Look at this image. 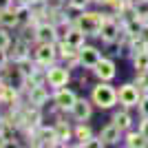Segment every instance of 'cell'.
Segmentation results:
<instances>
[{"instance_id": "obj_1", "label": "cell", "mask_w": 148, "mask_h": 148, "mask_svg": "<svg viewBox=\"0 0 148 148\" xmlns=\"http://www.w3.org/2000/svg\"><path fill=\"white\" fill-rule=\"evenodd\" d=\"M91 99L93 104H97L99 108H113V106L117 104V91L111 86V84H106V82H99L97 86H93V93H91Z\"/></svg>"}, {"instance_id": "obj_2", "label": "cell", "mask_w": 148, "mask_h": 148, "mask_svg": "<svg viewBox=\"0 0 148 148\" xmlns=\"http://www.w3.org/2000/svg\"><path fill=\"white\" fill-rule=\"evenodd\" d=\"M106 20V16H102V13L97 11H86L82 13L80 18H77V22H75V27H80L86 36H97L99 33V27H102V22Z\"/></svg>"}, {"instance_id": "obj_3", "label": "cell", "mask_w": 148, "mask_h": 148, "mask_svg": "<svg viewBox=\"0 0 148 148\" xmlns=\"http://www.w3.org/2000/svg\"><path fill=\"white\" fill-rule=\"evenodd\" d=\"M36 40L40 44H56L60 38H58V29L53 22H40V25L36 27Z\"/></svg>"}, {"instance_id": "obj_4", "label": "cell", "mask_w": 148, "mask_h": 148, "mask_svg": "<svg viewBox=\"0 0 148 148\" xmlns=\"http://www.w3.org/2000/svg\"><path fill=\"white\" fill-rule=\"evenodd\" d=\"M117 97H119V104H124V106H137L139 97H142V91L135 84H124V86H119Z\"/></svg>"}, {"instance_id": "obj_5", "label": "cell", "mask_w": 148, "mask_h": 148, "mask_svg": "<svg viewBox=\"0 0 148 148\" xmlns=\"http://www.w3.org/2000/svg\"><path fill=\"white\" fill-rule=\"evenodd\" d=\"M122 33V27L117 25V20H113L106 16V20L102 22V27H99V33L97 36L104 40L106 44H111V42H117V36Z\"/></svg>"}, {"instance_id": "obj_6", "label": "cell", "mask_w": 148, "mask_h": 148, "mask_svg": "<svg viewBox=\"0 0 148 148\" xmlns=\"http://www.w3.org/2000/svg\"><path fill=\"white\" fill-rule=\"evenodd\" d=\"M69 77H71V75H69V69H64V66L47 69V84H49V86H56V88L66 86Z\"/></svg>"}, {"instance_id": "obj_7", "label": "cell", "mask_w": 148, "mask_h": 148, "mask_svg": "<svg viewBox=\"0 0 148 148\" xmlns=\"http://www.w3.org/2000/svg\"><path fill=\"white\" fill-rule=\"evenodd\" d=\"M31 144L33 146H58L56 128H38L31 135Z\"/></svg>"}, {"instance_id": "obj_8", "label": "cell", "mask_w": 148, "mask_h": 148, "mask_svg": "<svg viewBox=\"0 0 148 148\" xmlns=\"http://www.w3.org/2000/svg\"><path fill=\"white\" fill-rule=\"evenodd\" d=\"M93 73L97 75L102 82H111L113 77H115V73H117V71H115V62H113V60H106V58H102V60H99L97 64L93 66Z\"/></svg>"}, {"instance_id": "obj_9", "label": "cell", "mask_w": 148, "mask_h": 148, "mask_svg": "<svg viewBox=\"0 0 148 148\" xmlns=\"http://www.w3.org/2000/svg\"><path fill=\"white\" fill-rule=\"evenodd\" d=\"M77 58H80V64H82V66H86V69H93L99 60H102L99 51L95 49V47H86V44H82V47H80Z\"/></svg>"}, {"instance_id": "obj_10", "label": "cell", "mask_w": 148, "mask_h": 148, "mask_svg": "<svg viewBox=\"0 0 148 148\" xmlns=\"http://www.w3.org/2000/svg\"><path fill=\"white\" fill-rule=\"evenodd\" d=\"M56 44H40L36 51V60L40 66H51L56 62Z\"/></svg>"}, {"instance_id": "obj_11", "label": "cell", "mask_w": 148, "mask_h": 148, "mask_svg": "<svg viewBox=\"0 0 148 148\" xmlns=\"http://www.w3.org/2000/svg\"><path fill=\"white\" fill-rule=\"evenodd\" d=\"M27 93H29V104L33 106H42L49 99V91H47L44 84H33V86L27 88Z\"/></svg>"}, {"instance_id": "obj_12", "label": "cell", "mask_w": 148, "mask_h": 148, "mask_svg": "<svg viewBox=\"0 0 148 148\" xmlns=\"http://www.w3.org/2000/svg\"><path fill=\"white\" fill-rule=\"evenodd\" d=\"M75 93L73 91H69V88H58V93L53 95V102H56V106L58 108H64V111H71V106H73V102H75Z\"/></svg>"}, {"instance_id": "obj_13", "label": "cell", "mask_w": 148, "mask_h": 148, "mask_svg": "<svg viewBox=\"0 0 148 148\" xmlns=\"http://www.w3.org/2000/svg\"><path fill=\"white\" fill-rule=\"evenodd\" d=\"M40 119H42V115H40V106L29 104L27 108H22V126H27V128L40 126Z\"/></svg>"}, {"instance_id": "obj_14", "label": "cell", "mask_w": 148, "mask_h": 148, "mask_svg": "<svg viewBox=\"0 0 148 148\" xmlns=\"http://www.w3.org/2000/svg\"><path fill=\"white\" fill-rule=\"evenodd\" d=\"M71 115L77 122H86L91 117V104H88L86 99H75L73 106H71Z\"/></svg>"}, {"instance_id": "obj_15", "label": "cell", "mask_w": 148, "mask_h": 148, "mask_svg": "<svg viewBox=\"0 0 148 148\" xmlns=\"http://www.w3.org/2000/svg\"><path fill=\"white\" fill-rule=\"evenodd\" d=\"M0 99H2V104H9V106H13L18 102V91L13 88V84L0 82Z\"/></svg>"}, {"instance_id": "obj_16", "label": "cell", "mask_w": 148, "mask_h": 148, "mask_svg": "<svg viewBox=\"0 0 148 148\" xmlns=\"http://www.w3.org/2000/svg\"><path fill=\"white\" fill-rule=\"evenodd\" d=\"M20 22V16H18V9H11V7H7L0 11V27H16Z\"/></svg>"}, {"instance_id": "obj_17", "label": "cell", "mask_w": 148, "mask_h": 148, "mask_svg": "<svg viewBox=\"0 0 148 148\" xmlns=\"http://www.w3.org/2000/svg\"><path fill=\"white\" fill-rule=\"evenodd\" d=\"M119 133H122V130H119L117 124H108V126L102 130L99 139L104 142V146H106V144H115V142H119Z\"/></svg>"}, {"instance_id": "obj_18", "label": "cell", "mask_w": 148, "mask_h": 148, "mask_svg": "<svg viewBox=\"0 0 148 148\" xmlns=\"http://www.w3.org/2000/svg\"><path fill=\"white\" fill-rule=\"evenodd\" d=\"M84 38H86V33H84L80 27H75V25H73L71 29H69V33L64 36V40H66L69 44H73V47H77V49H80L82 44H84Z\"/></svg>"}, {"instance_id": "obj_19", "label": "cell", "mask_w": 148, "mask_h": 148, "mask_svg": "<svg viewBox=\"0 0 148 148\" xmlns=\"http://www.w3.org/2000/svg\"><path fill=\"white\" fill-rule=\"evenodd\" d=\"M11 58H13V62H20V60H25V58H29V44H27V40H22V38L16 40Z\"/></svg>"}, {"instance_id": "obj_20", "label": "cell", "mask_w": 148, "mask_h": 148, "mask_svg": "<svg viewBox=\"0 0 148 148\" xmlns=\"http://www.w3.org/2000/svg\"><path fill=\"white\" fill-rule=\"evenodd\" d=\"M126 146H130V148H146L148 146V137L144 135L142 130H139V133H128Z\"/></svg>"}, {"instance_id": "obj_21", "label": "cell", "mask_w": 148, "mask_h": 148, "mask_svg": "<svg viewBox=\"0 0 148 148\" xmlns=\"http://www.w3.org/2000/svg\"><path fill=\"white\" fill-rule=\"evenodd\" d=\"M126 108H128V106H124L122 111H117V113H115V117H113V124H117L119 130H128L130 128V122H133Z\"/></svg>"}, {"instance_id": "obj_22", "label": "cell", "mask_w": 148, "mask_h": 148, "mask_svg": "<svg viewBox=\"0 0 148 148\" xmlns=\"http://www.w3.org/2000/svg\"><path fill=\"white\" fill-rule=\"evenodd\" d=\"M133 64H135L137 73H148V51H139L133 56Z\"/></svg>"}, {"instance_id": "obj_23", "label": "cell", "mask_w": 148, "mask_h": 148, "mask_svg": "<svg viewBox=\"0 0 148 148\" xmlns=\"http://www.w3.org/2000/svg\"><path fill=\"white\" fill-rule=\"evenodd\" d=\"M93 137V133H91V128L88 126H84V124H80L77 128H75V139H77V144L80 146H86V142Z\"/></svg>"}, {"instance_id": "obj_24", "label": "cell", "mask_w": 148, "mask_h": 148, "mask_svg": "<svg viewBox=\"0 0 148 148\" xmlns=\"http://www.w3.org/2000/svg\"><path fill=\"white\" fill-rule=\"evenodd\" d=\"M56 135H58V146H62V144L69 142L71 130H69V126H66L64 122H58V124H56Z\"/></svg>"}, {"instance_id": "obj_25", "label": "cell", "mask_w": 148, "mask_h": 148, "mask_svg": "<svg viewBox=\"0 0 148 148\" xmlns=\"http://www.w3.org/2000/svg\"><path fill=\"white\" fill-rule=\"evenodd\" d=\"M16 64H18V71H20L22 75H25V77H29V75L33 73V69H36V64H33V62H31L29 58H25V60L16 62Z\"/></svg>"}, {"instance_id": "obj_26", "label": "cell", "mask_w": 148, "mask_h": 148, "mask_svg": "<svg viewBox=\"0 0 148 148\" xmlns=\"http://www.w3.org/2000/svg\"><path fill=\"white\" fill-rule=\"evenodd\" d=\"M133 5H135V13L139 18H146L148 16V0H135Z\"/></svg>"}, {"instance_id": "obj_27", "label": "cell", "mask_w": 148, "mask_h": 148, "mask_svg": "<svg viewBox=\"0 0 148 148\" xmlns=\"http://www.w3.org/2000/svg\"><path fill=\"white\" fill-rule=\"evenodd\" d=\"M139 111H142V117H148V95L146 97H139Z\"/></svg>"}, {"instance_id": "obj_28", "label": "cell", "mask_w": 148, "mask_h": 148, "mask_svg": "<svg viewBox=\"0 0 148 148\" xmlns=\"http://www.w3.org/2000/svg\"><path fill=\"white\" fill-rule=\"evenodd\" d=\"M7 62H9V53H7V49H2V47H0V69H5Z\"/></svg>"}, {"instance_id": "obj_29", "label": "cell", "mask_w": 148, "mask_h": 148, "mask_svg": "<svg viewBox=\"0 0 148 148\" xmlns=\"http://www.w3.org/2000/svg\"><path fill=\"white\" fill-rule=\"evenodd\" d=\"M69 5L73 7V9H84L88 5V0H69Z\"/></svg>"}, {"instance_id": "obj_30", "label": "cell", "mask_w": 148, "mask_h": 148, "mask_svg": "<svg viewBox=\"0 0 148 148\" xmlns=\"http://www.w3.org/2000/svg\"><path fill=\"white\" fill-rule=\"evenodd\" d=\"M86 146H91V148H102V146H104V142H102V139H93V137H91V139L86 142Z\"/></svg>"}, {"instance_id": "obj_31", "label": "cell", "mask_w": 148, "mask_h": 148, "mask_svg": "<svg viewBox=\"0 0 148 148\" xmlns=\"http://www.w3.org/2000/svg\"><path fill=\"white\" fill-rule=\"evenodd\" d=\"M142 133L148 137V117H144V122H142Z\"/></svg>"}, {"instance_id": "obj_32", "label": "cell", "mask_w": 148, "mask_h": 148, "mask_svg": "<svg viewBox=\"0 0 148 148\" xmlns=\"http://www.w3.org/2000/svg\"><path fill=\"white\" fill-rule=\"evenodd\" d=\"M7 7H11V0H0V11L7 9Z\"/></svg>"}, {"instance_id": "obj_33", "label": "cell", "mask_w": 148, "mask_h": 148, "mask_svg": "<svg viewBox=\"0 0 148 148\" xmlns=\"http://www.w3.org/2000/svg\"><path fill=\"white\" fill-rule=\"evenodd\" d=\"M2 146H7V137L0 133V148H2Z\"/></svg>"}, {"instance_id": "obj_34", "label": "cell", "mask_w": 148, "mask_h": 148, "mask_svg": "<svg viewBox=\"0 0 148 148\" xmlns=\"http://www.w3.org/2000/svg\"><path fill=\"white\" fill-rule=\"evenodd\" d=\"M29 2H47V0H29Z\"/></svg>"}, {"instance_id": "obj_35", "label": "cell", "mask_w": 148, "mask_h": 148, "mask_svg": "<svg viewBox=\"0 0 148 148\" xmlns=\"http://www.w3.org/2000/svg\"><path fill=\"white\" fill-rule=\"evenodd\" d=\"M144 22H146V25H148V16H146V18H144Z\"/></svg>"}, {"instance_id": "obj_36", "label": "cell", "mask_w": 148, "mask_h": 148, "mask_svg": "<svg viewBox=\"0 0 148 148\" xmlns=\"http://www.w3.org/2000/svg\"><path fill=\"white\" fill-rule=\"evenodd\" d=\"M146 51H148V40H146Z\"/></svg>"}, {"instance_id": "obj_37", "label": "cell", "mask_w": 148, "mask_h": 148, "mask_svg": "<svg viewBox=\"0 0 148 148\" xmlns=\"http://www.w3.org/2000/svg\"><path fill=\"white\" fill-rule=\"evenodd\" d=\"M20 2H29V0H20Z\"/></svg>"}, {"instance_id": "obj_38", "label": "cell", "mask_w": 148, "mask_h": 148, "mask_svg": "<svg viewBox=\"0 0 148 148\" xmlns=\"http://www.w3.org/2000/svg\"><path fill=\"white\" fill-rule=\"evenodd\" d=\"M0 104H2V99H0Z\"/></svg>"}, {"instance_id": "obj_39", "label": "cell", "mask_w": 148, "mask_h": 148, "mask_svg": "<svg viewBox=\"0 0 148 148\" xmlns=\"http://www.w3.org/2000/svg\"><path fill=\"white\" fill-rule=\"evenodd\" d=\"M0 82H2V80H0Z\"/></svg>"}]
</instances>
